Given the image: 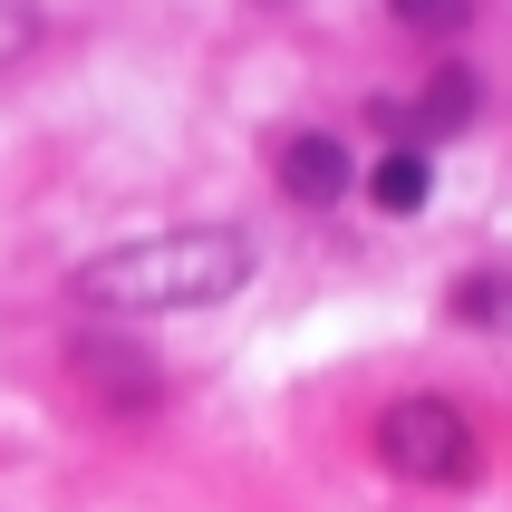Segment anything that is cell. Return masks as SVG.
Segmentation results:
<instances>
[{
  "mask_svg": "<svg viewBox=\"0 0 512 512\" xmlns=\"http://www.w3.org/2000/svg\"><path fill=\"white\" fill-rule=\"evenodd\" d=\"M252 281V242L232 223H184L145 232V242H107L68 271V300L107 319H155V310H213Z\"/></svg>",
  "mask_w": 512,
  "mask_h": 512,
  "instance_id": "obj_1",
  "label": "cell"
},
{
  "mask_svg": "<svg viewBox=\"0 0 512 512\" xmlns=\"http://www.w3.org/2000/svg\"><path fill=\"white\" fill-rule=\"evenodd\" d=\"M377 464L406 484H474L484 445H474V416L455 397H397L377 416Z\"/></svg>",
  "mask_w": 512,
  "mask_h": 512,
  "instance_id": "obj_2",
  "label": "cell"
},
{
  "mask_svg": "<svg viewBox=\"0 0 512 512\" xmlns=\"http://www.w3.org/2000/svg\"><path fill=\"white\" fill-rule=\"evenodd\" d=\"M68 377H78L97 406H116V416H136V406L165 397V368H155L136 339H68Z\"/></svg>",
  "mask_w": 512,
  "mask_h": 512,
  "instance_id": "obj_3",
  "label": "cell"
},
{
  "mask_svg": "<svg viewBox=\"0 0 512 512\" xmlns=\"http://www.w3.org/2000/svg\"><path fill=\"white\" fill-rule=\"evenodd\" d=\"M281 184L310 203V213H329V203L358 184V165H348V145H339V136H290V145H281Z\"/></svg>",
  "mask_w": 512,
  "mask_h": 512,
  "instance_id": "obj_4",
  "label": "cell"
},
{
  "mask_svg": "<svg viewBox=\"0 0 512 512\" xmlns=\"http://www.w3.org/2000/svg\"><path fill=\"white\" fill-rule=\"evenodd\" d=\"M426 184H435V174H426V155H416V145H397V155H377V165H368V194L387 203V213H416V203H426Z\"/></svg>",
  "mask_w": 512,
  "mask_h": 512,
  "instance_id": "obj_5",
  "label": "cell"
},
{
  "mask_svg": "<svg viewBox=\"0 0 512 512\" xmlns=\"http://www.w3.org/2000/svg\"><path fill=\"white\" fill-rule=\"evenodd\" d=\"M474 97H484V87L464 78V68H445V78L426 87V107H416V116H426V126H445V136H455V126H474Z\"/></svg>",
  "mask_w": 512,
  "mask_h": 512,
  "instance_id": "obj_6",
  "label": "cell"
},
{
  "mask_svg": "<svg viewBox=\"0 0 512 512\" xmlns=\"http://www.w3.org/2000/svg\"><path fill=\"white\" fill-rule=\"evenodd\" d=\"M464 319H512V271H474V281L455 290Z\"/></svg>",
  "mask_w": 512,
  "mask_h": 512,
  "instance_id": "obj_7",
  "label": "cell"
},
{
  "mask_svg": "<svg viewBox=\"0 0 512 512\" xmlns=\"http://www.w3.org/2000/svg\"><path fill=\"white\" fill-rule=\"evenodd\" d=\"M387 10H397L406 29H464V10H474V0H387Z\"/></svg>",
  "mask_w": 512,
  "mask_h": 512,
  "instance_id": "obj_8",
  "label": "cell"
}]
</instances>
